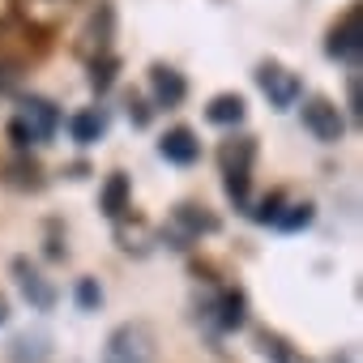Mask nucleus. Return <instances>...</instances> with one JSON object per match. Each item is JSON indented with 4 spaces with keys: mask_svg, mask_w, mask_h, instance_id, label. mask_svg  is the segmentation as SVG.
Instances as JSON below:
<instances>
[{
    "mask_svg": "<svg viewBox=\"0 0 363 363\" xmlns=\"http://www.w3.org/2000/svg\"><path fill=\"white\" fill-rule=\"evenodd\" d=\"M350 116H363V99H359V77H350Z\"/></svg>",
    "mask_w": 363,
    "mask_h": 363,
    "instance_id": "obj_21",
    "label": "nucleus"
},
{
    "mask_svg": "<svg viewBox=\"0 0 363 363\" xmlns=\"http://www.w3.org/2000/svg\"><path fill=\"white\" fill-rule=\"evenodd\" d=\"M325 52H329L333 60H342V65H354V60H359V52H363V13H359V9H350V13L333 26Z\"/></svg>",
    "mask_w": 363,
    "mask_h": 363,
    "instance_id": "obj_6",
    "label": "nucleus"
},
{
    "mask_svg": "<svg viewBox=\"0 0 363 363\" xmlns=\"http://www.w3.org/2000/svg\"><path fill=\"white\" fill-rule=\"evenodd\" d=\"M56 128H60V107L30 94V99H22V107H18V116L9 124V137L18 145H39V141H52Z\"/></svg>",
    "mask_w": 363,
    "mask_h": 363,
    "instance_id": "obj_1",
    "label": "nucleus"
},
{
    "mask_svg": "<svg viewBox=\"0 0 363 363\" xmlns=\"http://www.w3.org/2000/svg\"><path fill=\"white\" fill-rule=\"evenodd\" d=\"M5 320H9V299L0 295V325H5Z\"/></svg>",
    "mask_w": 363,
    "mask_h": 363,
    "instance_id": "obj_22",
    "label": "nucleus"
},
{
    "mask_svg": "<svg viewBox=\"0 0 363 363\" xmlns=\"http://www.w3.org/2000/svg\"><path fill=\"white\" fill-rule=\"evenodd\" d=\"M128 197H133V179H128L124 171H111V175H107V184H103V193H99L103 214L120 223V218L128 214Z\"/></svg>",
    "mask_w": 363,
    "mask_h": 363,
    "instance_id": "obj_10",
    "label": "nucleus"
},
{
    "mask_svg": "<svg viewBox=\"0 0 363 363\" xmlns=\"http://www.w3.org/2000/svg\"><path fill=\"white\" fill-rule=\"evenodd\" d=\"M248 218H252V223H274V227H278V218H282V197H278V193H274V197H265L261 206H252V210H248Z\"/></svg>",
    "mask_w": 363,
    "mask_h": 363,
    "instance_id": "obj_17",
    "label": "nucleus"
},
{
    "mask_svg": "<svg viewBox=\"0 0 363 363\" xmlns=\"http://www.w3.org/2000/svg\"><path fill=\"white\" fill-rule=\"evenodd\" d=\"M9 359H13V363H48V359H52V337H48L43 329L18 333L13 346H9Z\"/></svg>",
    "mask_w": 363,
    "mask_h": 363,
    "instance_id": "obj_11",
    "label": "nucleus"
},
{
    "mask_svg": "<svg viewBox=\"0 0 363 363\" xmlns=\"http://www.w3.org/2000/svg\"><path fill=\"white\" fill-rule=\"evenodd\" d=\"M248 320V299H244V291H223L218 295V329H240Z\"/></svg>",
    "mask_w": 363,
    "mask_h": 363,
    "instance_id": "obj_14",
    "label": "nucleus"
},
{
    "mask_svg": "<svg viewBox=\"0 0 363 363\" xmlns=\"http://www.w3.org/2000/svg\"><path fill=\"white\" fill-rule=\"evenodd\" d=\"M175 223L184 227V235H189V240L218 231V218H214V214H206V206H201V210H197V206H175Z\"/></svg>",
    "mask_w": 363,
    "mask_h": 363,
    "instance_id": "obj_15",
    "label": "nucleus"
},
{
    "mask_svg": "<svg viewBox=\"0 0 363 363\" xmlns=\"http://www.w3.org/2000/svg\"><path fill=\"white\" fill-rule=\"evenodd\" d=\"M223 184H227V197L248 210V184H252V158H257V141L252 137H231L223 145Z\"/></svg>",
    "mask_w": 363,
    "mask_h": 363,
    "instance_id": "obj_2",
    "label": "nucleus"
},
{
    "mask_svg": "<svg viewBox=\"0 0 363 363\" xmlns=\"http://www.w3.org/2000/svg\"><path fill=\"white\" fill-rule=\"evenodd\" d=\"M103 363H154V333L137 320L120 325L103 346Z\"/></svg>",
    "mask_w": 363,
    "mask_h": 363,
    "instance_id": "obj_3",
    "label": "nucleus"
},
{
    "mask_svg": "<svg viewBox=\"0 0 363 363\" xmlns=\"http://www.w3.org/2000/svg\"><path fill=\"white\" fill-rule=\"evenodd\" d=\"M158 154L167 158V162H175V167H193L197 158H201V141H197V133L193 128H167L162 133V141H158Z\"/></svg>",
    "mask_w": 363,
    "mask_h": 363,
    "instance_id": "obj_7",
    "label": "nucleus"
},
{
    "mask_svg": "<svg viewBox=\"0 0 363 363\" xmlns=\"http://www.w3.org/2000/svg\"><path fill=\"white\" fill-rule=\"evenodd\" d=\"M13 274H18V286H22V295L39 308V312H52L56 308V286L30 265V261H13Z\"/></svg>",
    "mask_w": 363,
    "mask_h": 363,
    "instance_id": "obj_8",
    "label": "nucleus"
},
{
    "mask_svg": "<svg viewBox=\"0 0 363 363\" xmlns=\"http://www.w3.org/2000/svg\"><path fill=\"white\" fill-rule=\"evenodd\" d=\"M99 303H103L99 282H94V278H82V282H77V308H82V312H99Z\"/></svg>",
    "mask_w": 363,
    "mask_h": 363,
    "instance_id": "obj_18",
    "label": "nucleus"
},
{
    "mask_svg": "<svg viewBox=\"0 0 363 363\" xmlns=\"http://www.w3.org/2000/svg\"><path fill=\"white\" fill-rule=\"evenodd\" d=\"M69 133H73L77 145H94V141L107 133V111H103V107H86V111H77V116L69 120Z\"/></svg>",
    "mask_w": 363,
    "mask_h": 363,
    "instance_id": "obj_13",
    "label": "nucleus"
},
{
    "mask_svg": "<svg viewBox=\"0 0 363 363\" xmlns=\"http://www.w3.org/2000/svg\"><path fill=\"white\" fill-rule=\"evenodd\" d=\"M111 69H116V60H94V73H90V82H94V90H107L111 86Z\"/></svg>",
    "mask_w": 363,
    "mask_h": 363,
    "instance_id": "obj_20",
    "label": "nucleus"
},
{
    "mask_svg": "<svg viewBox=\"0 0 363 363\" xmlns=\"http://www.w3.org/2000/svg\"><path fill=\"white\" fill-rule=\"evenodd\" d=\"M265 350L274 354V363H312V359H303L299 350H291L282 337H269V333H265Z\"/></svg>",
    "mask_w": 363,
    "mask_h": 363,
    "instance_id": "obj_19",
    "label": "nucleus"
},
{
    "mask_svg": "<svg viewBox=\"0 0 363 363\" xmlns=\"http://www.w3.org/2000/svg\"><path fill=\"white\" fill-rule=\"evenodd\" d=\"M150 90H154V103H158V107H175V103H184L189 82L179 77L171 65H154V69H150Z\"/></svg>",
    "mask_w": 363,
    "mask_h": 363,
    "instance_id": "obj_9",
    "label": "nucleus"
},
{
    "mask_svg": "<svg viewBox=\"0 0 363 363\" xmlns=\"http://www.w3.org/2000/svg\"><path fill=\"white\" fill-rule=\"evenodd\" d=\"M244 116H248V103L240 94H214L206 107V120L218 128H235V124H244Z\"/></svg>",
    "mask_w": 363,
    "mask_h": 363,
    "instance_id": "obj_12",
    "label": "nucleus"
},
{
    "mask_svg": "<svg viewBox=\"0 0 363 363\" xmlns=\"http://www.w3.org/2000/svg\"><path fill=\"white\" fill-rule=\"evenodd\" d=\"M303 128H308L316 141L333 145V141H342L346 120H342V111H337L329 99H308V103H303Z\"/></svg>",
    "mask_w": 363,
    "mask_h": 363,
    "instance_id": "obj_5",
    "label": "nucleus"
},
{
    "mask_svg": "<svg viewBox=\"0 0 363 363\" xmlns=\"http://www.w3.org/2000/svg\"><path fill=\"white\" fill-rule=\"evenodd\" d=\"M312 218H316L312 201H299V206H291V214H282V218H278V227H282V231H299V227H308Z\"/></svg>",
    "mask_w": 363,
    "mask_h": 363,
    "instance_id": "obj_16",
    "label": "nucleus"
},
{
    "mask_svg": "<svg viewBox=\"0 0 363 363\" xmlns=\"http://www.w3.org/2000/svg\"><path fill=\"white\" fill-rule=\"evenodd\" d=\"M257 82H261V90H265V99H269V107H274V111L295 107V103H299V94H303V82H299L291 69H282V65H261Z\"/></svg>",
    "mask_w": 363,
    "mask_h": 363,
    "instance_id": "obj_4",
    "label": "nucleus"
}]
</instances>
